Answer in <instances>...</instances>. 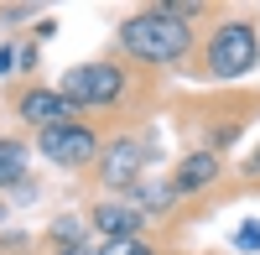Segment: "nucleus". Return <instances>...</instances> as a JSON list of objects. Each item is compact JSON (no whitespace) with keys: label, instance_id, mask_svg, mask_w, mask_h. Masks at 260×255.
Segmentation results:
<instances>
[{"label":"nucleus","instance_id":"6e6552de","mask_svg":"<svg viewBox=\"0 0 260 255\" xmlns=\"http://www.w3.org/2000/svg\"><path fill=\"white\" fill-rule=\"evenodd\" d=\"M94 229H104L110 240H136L141 214H136L130 203H99V208H94Z\"/></svg>","mask_w":260,"mask_h":255},{"label":"nucleus","instance_id":"39448f33","mask_svg":"<svg viewBox=\"0 0 260 255\" xmlns=\"http://www.w3.org/2000/svg\"><path fill=\"white\" fill-rule=\"evenodd\" d=\"M68 110H73V104L62 99L57 89H26V94H21V104H16V115L26 120V125H37V131L68 125Z\"/></svg>","mask_w":260,"mask_h":255},{"label":"nucleus","instance_id":"4468645a","mask_svg":"<svg viewBox=\"0 0 260 255\" xmlns=\"http://www.w3.org/2000/svg\"><path fill=\"white\" fill-rule=\"evenodd\" d=\"M245 172H250V177H255V172H260V146H255V151H250V156H245Z\"/></svg>","mask_w":260,"mask_h":255},{"label":"nucleus","instance_id":"ddd939ff","mask_svg":"<svg viewBox=\"0 0 260 255\" xmlns=\"http://www.w3.org/2000/svg\"><path fill=\"white\" fill-rule=\"evenodd\" d=\"M57 255H94V250H89V245H83V240H78V245H62Z\"/></svg>","mask_w":260,"mask_h":255},{"label":"nucleus","instance_id":"1a4fd4ad","mask_svg":"<svg viewBox=\"0 0 260 255\" xmlns=\"http://www.w3.org/2000/svg\"><path fill=\"white\" fill-rule=\"evenodd\" d=\"M26 177V146L11 141V136H0V187H11Z\"/></svg>","mask_w":260,"mask_h":255},{"label":"nucleus","instance_id":"f257e3e1","mask_svg":"<svg viewBox=\"0 0 260 255\" xmlns=\"http://www.w3.org/2000/svg\"><path fill=\"white\" fill-rule=\"evenodd\" d=\"M120 47L130 57H141V62H177L192 47V31H187L182 16H172L167 6H156V11H136L120 26Z\"/></svg>","mask_w":260,"mask_h":255},{"label":"nucleus","instance_id":"f03ea898","mask_svg":"<svg viewBox=\"0 0 260 255\" xmlns=\"http://www.w3.org/2000/svg\"><path fill=\"white\" fill-rule=\"evenodd\" d=\"M203 57H208V73L213 78H240V73H250L260 62V37H255L250 21H224V26L213 31V42H208Z\"/></svg>","mask_w":260,"mask_h":255},{"label":"nucleus","instance_id":"7ed1b4c3","mask_svg":"<svg viewBox=\"0 0 260 255\" xmlns=\"http://www.w3.org/2000/svg\"><path fill=\"white\" fill-rule=\"evenodd\" d=\"M125 89V73L115 68V62H83V68H73L68 78H62V99L73 104V110H104V104H115Z\"/></svg>","mask_w":260,"mask_h":255},{"label":"nucleus","instance_id":"423d86ee","mask_svg":"<svg viewBox=\"0 0 260 255\" xmlns=\"http://www.w3.org/2000/svg\"><path fill=\"white\" fill-rule=\"evenodd\" d=\"M219 177V151H192L177 162V177H172V193H203V187Z\"/></svg>","mask_w":260,"mask_h":255},{"label":"nucleus","instance_id":"0eeeda50","mask_svg":"<svg viewBox=\"0 0 260 255\" xmlns=\"http://www.w3.org/2000/svg\"><path fill=\"white\" fill-rule=\"evenodd\" d=\"M136 172H141V146L125 136V141L110 146V156H104V182H110V187H130Z\"/></svg>","mask_w":260,"mask_h":255},{"label":"nucleus","instance_id":"9b49d317","mask_svg":"<svg viewBox=\"0 0 260 255\" xmlns=\"http://www.w3.org/2000/svg\"><path fill=\"white\" fill-rule=\"evenodd\" d=\"M234 245L240 250H260V224H245L240 235H234Z\"/></svg>","mask_w":260,"mask_h":255},{"label":"nucleus","instance_id":"9d476101","mask_svg":"<svg viewBox=\"0 0 260 255\" xmlns=\"http://www.w3.org/2000/svg\"><path fill=\"white\" fill-rule=\"evenodd\" d=\"M104 255H151L141 240H110V245H104Z\"/></svg>","mask_w":260,"mask_h":255},{"label":"nucleus","instance_id":"f8f14e48","mask_svg":"<svg viewBox=\"0 0 260 255\" xmlns=\"http://www.w3.org/2000/svg\"><path fill=\"white\" fill-rule=\"evenodd\" d=\"M11 68H21V62H16V52H11V47H0V73H11Z\"/></svg>","mask_w":260,"mask_h":255},{"label":"nucleus","instance_id":"20e7f679","mask_svg":"<svg viewBox=\"0 0 260 255\" xmlns=\"http://www.w3.org/2000/svg\"><path fill=\"white\" fill-rule=\"evenodd\" d=\"M37 151L57 162V167H83V162H94L99 151V136L89 131V125H52V131H37Z\"/></svg>","mask_w":260,"mask_h":255}]
</instances>
